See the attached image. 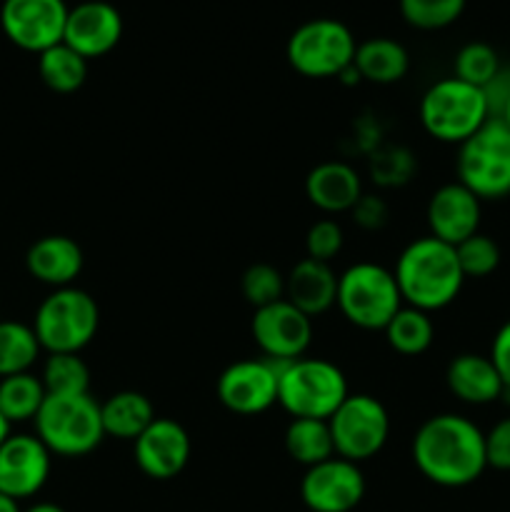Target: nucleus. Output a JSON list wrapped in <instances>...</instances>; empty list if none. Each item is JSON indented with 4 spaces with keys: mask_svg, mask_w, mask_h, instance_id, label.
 I'll list each match as a JSON object with an SVG mask.
<instances>
[{
    "mask_svg": "<svg viewBox=\"0 0 510 512\" xmlns=\"http://www.w3.org/2000/svg\"><path fill=\"white\" fill-rule=\"evenodd\" d=\"M410 450L420 475L440 488L473 485L488 468L485 433L458 413H440L425 420Z\"/></svg>",
    "mask_w": 510,
    "mask_h": 512,
    "instance_id": "f257e3e1",
    "label": "nucleus"
},
{
    "mask_svg": "<svg viewBox=\"0 0 510 512\" xmlns=\"http://www.w3.org/2000/svg\"><path fill=\"white\" fill-rule=\"evenodd\" d=\"M393 275L403 303H408L410 308L425 310V313L448 308L458 298L465 283L455 248L433 235H425V238L405 245Z\"/></svg>",
    "mask_w": 510,
    "mask_h": 512,
    "instance_id": "f03ea898",
    "label": "nucleus"
},
{
    "mask_svg": "<svg viewBox=\"0 0 510 512\" xmlns=\"http://www.w3.org/2000/svg\"><path fill=\"white\" fill-rule=\"evenodd\" d=\"M348 395L343 370L330 360H278V403L293 418L330 420Z\"/></svg>",
    "mask_w": 510,
    "mask_h": 512,
    "instance_id": "7ed1b4c3",
    "label": "nucleus"
},
{
    "mask_svg": "<svg viewBox=\"0 0 510 512\" xmlns=\"http://www.w3.org/2000/svg\"><path fill=\"white\" fill-rule=\"evenodd\" d=\"M33 423L40 443L60 458H83L105 438L100 403L90 393L48 395Z\"/></svg>",
    "mask_w": 510,
    "mask_h": 512,
    "instance_id": "20e7f679",
    "label": "nucleus"
},
{
    "mask_svg": "<svg viewBox=\"0 0 510 512\" xmlns=\"http://www.w3.org/2000/svg\"><path fill=\"white\" fill-rule=\"evenodd\" d=\"M490 120L483 88L453 78H443L425 90L420 100V123L430 138L463 145Z\"/></svg>",
    "mask_w": 510,
    "mask_h": 512,
    "instance_id": "39448f33",
    "label": "nucleus"
},
{
    "mask_svg": "<svg viewBox=\"0 0 510 512\" xmlns=\"http://www.w3.org/2000/svg\"><path fill=\"white\" fill-rule=\"evenodd\" d=\"M100 325V308L85 290L58 288L38 305L33 320L40 348L53 353H80L95 338Z\"/></svg>",
    "mask_w": 510,
    "mask_h": 512,
    "instance_id": "423d86ee",
    "label": "nucleus"
},
{
    "mask_svg": "<svg viewBox=\"0 0 510 512\" xmlns=\"http://www.w3.org/2000/svg\"><path fill=\"white\" fill-rule=\"evenodd\" d=\"M335 305L343 318L360 330H385L403 308L393 270L378 263H355L338 275Z\"/></svg>",
    "mask_w": 510,
    "mask_h": 512,
    "instance_id": "0eeeda50",
    "label": "nucleus"
},
{
    "mask_svg": "<svg viewBox=\"0 0 510 512\" xmlns=\"http://www.w3.org/2000/svg\"><path fill=\"white\" fill-rule=\"evenodd\" d=\"M458 183L480 200L510 195V128L490 118L458 150Z\"/></svg>",
    "mask_w": 510,
    "mask_h": 512,
    "instance_id": "6e6552de",
    "label": "nucleus"
},
{
    "mask_svg": "<svg viewBox=\"0 0 510 512\" xmlns=\"http://www.w3.org/2000/svg\"><path fill=\"white\" fill-rule=\"evenodd\" d=\"M353 33L335 18H315L295 28L290 35L288 63L305 78H338L355 58Z\"/></svg>",
    "mask_w": 510,
    "mask_h": 512,
    "instance_id": "1a4fd4ad",
    "label": "nucleus"
},
{
    "mask_svg": "<svg viewBox=\"0 0 510 512\" xmlns=\"http://www.w3.org/2000/svg\"><path fill=\"white\" fill-rule=\"evenodd\" d=\"M335 455L363 463L385 448L390 435V415L378 398L368 393H350L328 420Z\"/></svg>",
    "mask_w": 510,
    "mask_h": 512,
    "instance_id": "9d476101",
    "label": "nucleus"
},
{
    "mask_svg": "<svg viewBox=\"0 0 510 512\" xmlns=\"http://www.w3.org/2000/svg\"><path fill=\"white\" fill-rule=\"evenodd\" d=\"M68 10L65 0H3L0 28L10 43L40 55L63 43Z\"/></svg>",
    "mask_w": 510,
    "mask_h": 512,
    "instance_id": "9b49d317",
    "label": "nucleus"
},
{
    "mask_svg": "<svg viewBox=\"0 0 510 512\" xmlns=\"http://www.w3.org/2000/svg\"><path fill=\"white\" fill-rule=\"evenodd\" d=\"M215 395L235 415H260L278 403V360H238L220 373Z\"/></svg>",
    "mask_w": 510,
    "mask_h": 512,
    "instance_id": "f8f14e48",
    "label": "nucleus"
},
{
    "mask_svg": "<svg viewBox=\"0 0 510 512\" xmlns=\"http://www.w3.org/2000/svg\"><path fill=\"white\" fill-rule=\"evenodd\" d=\"M300 498L310 512H350L365 498V478L358 463L333 455L305 470Z\"/></svg>",
    "mask_w": 510,
    "mask_h": 512,
    "instance_id": "ddd939ff",
    "label": "nucleus"
},
{
    "mask_svg": "<svg viewBox=\"0 0 510 512\" xmlns=\"http://www.w3.org/2000/svg\"><path fill=\"white\" fill-rule=\"evenodd\" d=\"M250 333L268 360H298L313 340V318L283 298L255 310Z\"/></svg>",
    "mask_w": 510,
    "mask_h": 512,
    "instance_id": "4468645a",
    "label": "nucleus"
},
{
    "mask_svg": "<svg viewBox=\"0 0 510 512\" xmlns=\"http://www.w3.org/2000/svg\"><path fill=\"white\" fill-rule=\"evenodd\" d=\"M50 455L38 435H10L0 445V493L18 503L38 495L50 478Z\"/></svg>",
    "mask_w": 510,
    "mask_h": 512,
    "instance_id": "2eb2a0df",
    "label": "nucleus"
},
{
    "mask_svg": "<svg viewBox=\"0 0 510 512\" xmlns=\"http://www.w3.org/2000/svg\"><path fill=\"white\" fill-rule=\"evenodd\" d=\"M193 445L188 430L170 418H155L133 443V458L140 473L153 480H173L188 465Z\"/></svg>",
    "mask_w": 510,
    "mask_h": 512,
    "instance_id": "dca6fc26",
    "label": "nucleus"
},
{
    "mask_svg": "<svg viewBox=\"0 0 510 512\" xmlns=\"http://www.w3.org/2000/svg\"><path fill=\"white\" fill-rule=\"evenodd\" d=\"M123 38V18L105 0H85L68 10L63 43L85 60L108 55Z\"/></svg>",
    "mask_w": 510,
    "mask_h": 512,
    "instance_id": "f3484780",
    "label": "nucleus"
},
{
    "mask_svg": "<svg viewBox=\"0 0 510 512\" xmlns=\"http://www.w3.org/2000/svg\"><path fill=\"white\" fill-rule=\"evenodd\" d=\"M430 235L448 245L463 243L480 228V198L463 183H448L433 193L428 203Z\"/></svg>",
    "mask_w": 510,
    "mask_h": 512,
    "instance_id": "a211bd4d",
    "label": "nucleus"
},
{
    "mask_svg": "<svg viewBox=\"0 0 510 512\" xmlns=\"http://www.w3.org/2000/svg\"><path fill=\"white\" fill-rule=\"evenodd\" d=\"M83 248L68 235H45L35 240L25 255L28 273L53 290L68 288L83 270Z\"/></svg>",
    "mask_w": 510,
    "mask_h": 512,
    "instance_id": "6ab92c4d",
    "label": "nucleus"
},
{
    "mask_svg": "<svg viewBox=\"0 0 510 512\" xmlns=\"http://www.w3.org/2000/svg\"><path fill=\"white\" fill-rule=\"evenodd\" d=\"M305 195L323 213H350L363 195V185L353 165L343 160H328V163L315 165L308 173Z\"/></svg>",
    "mask_w": 510,
    "mask_h": 512,
    "instance_id": "aec40b11",
    "label": "nucleus"
},
{
    "mask_svg": "<svg viewBox=\"0 0 510 512\" xmlns=\"http://www.w3.org/2000/svg\"><path fill=\"white\" fill-rule=\"evenodd\" d=\"M338 298V275L330 263L303 258L285 278V300L303 310L308 318L328 313Z\"/></svg>",
    "mask_w": 510,
    "mask_h": 512,
    "instance_id": "412c9836",
    "label": "nucleus"
},
{
    "mask_svg": "<svg viewBox=\"0 0 510 512\" xmlns=\"http://www.w3.org/2000/svg\"><path fill=\"white\" fill-rule=\"evenodd\" d=\"M445 383L455 398L468 405H490L503 393V378L493 360L480 353L455 355L445 370Z\"/></svg>",
    "mask_w": 510,
    "mask_h": 512,
    "instance_id": "4be33fe9",
    "label": "nucleus"
},
{
    "mask_svg": "<svg viewBox=\"0 0 510 512\" xmlns=\"http://www.w3.org/2000/svg\"><path fill=\"white\" fill-rule=\"evenodd\" d=\"M100 418H103L105 435L135 443L155 420V410L148 395L138 390H120L100 403Z\"/></svg>",
    "mask_w": 510,
    "mask_h": 512,
    "instance_id": "5701e85b",
    "label": "nucleus"
},
{
    "mask_svg": "<svg viewBox=\"0 0 510 512\" xmlns=\"http://www.w3.org/2000/svg\"><path fill=\"white\" fill-rule=\"evenodd\" d=\"M355 70L360 80H368L375 85H390L405 78L410 68L408 50L390 38H370L355 48L353 58Z\"/></svg>",
    "mask_w": 510,
    "mask_h": 512,
    "instance_id": "b1692460",
    "label": "nucleus"
},
{
    "mask_svg": "<svg viewBox=\"0 0 510 512\" xmlns=\"http://www.w3.org/2000/svg\"><path fill=\"white\" fill-rule=\"evenodd\" d=\"M285 450L295 463L313 468L325 463L335 455L333 433H330L328 420L315 418H293L285 428Z\"/></svg>",
    "mask_w": 510,
    "mask_h": 512,
    "instance_id": "393cba45",
    "label": "nucleus"
},
{
    "mask_svg": "<svg viewBox=\"0 0 510 512\" xmlns=\"http://www.w3.org/2000/svg\"><path fill=\"white\" fill-rule=\"evenodd\" d=\"M383 333L395 353L415 358V355H423L425 350L433 345L435 325L433 320H430V313L405 305V308H400L398 313L393 315V320L385 325Z\"/></svg>",
    "mask_w": 510,
    "mask_h": 512,
    "instance_id": "a878e982",
    "label": "nucleus"
},
{
    "mask_svg": "<svg viewBox=\"0 0 510 512\" xmlns=\"http://www.w3.org/2000/svg\"><path fill=\"white\" fill-rule=\"evenodd\" d=\"M45 398H48V390H45L43 380L35 378L33 373L0 378V413L10 425L35 420Z\"/></svg>",
    "mask_w": 510,
    "mask_h": 512,
    "instance_id": "bb28decb",
    "label": "nucleus"
},
{
    "mask_svg": "<svg viewBox=\"0 0 510 512\" xmlns=\"http://www.w3.org/2000/svg\"><path fill=\"white\" fill-rule=\"evenodd\" d=\"M38 73L55 93H75L88 78V60L65 43H58L38 55Z\"/></svg>",
    "mask_w": 510,
    "mask_h": 512,
    "instance_id": "cd10ccee",
    "label": "nucleus"
},
{
    "mask_svg": "<svg viewBox=\"0 0 510 512\" xmlns=\"http://www.w3.org/2000/svg\"><path fill=\"white\" fill-rule=\"evenodd\" d=\"M40 343L33 325L18 320H0V378L30 373L40 355Z\"/></svg>",
    "mask_w": 510,
    "mask_h": 512,
    "instance_id": "c85d7f7f",
    "label": "nucleus"
},
{
    "mask_svg": "<svg viewBox=\"0 0 510 512\" xmlns=\"http://www.w3.org/2000/svg\"><path fill=\"white\" fill-rule=\"evenodd\" d=\"M40 380H43L48 395L90 393V370L80 353L48 355Z\"/></svg>",
    "mask_w": 510,
    "mask_h": 512,
    "instance_id": "c756f323",
    "label": "nucleus"
},
{
    "mask_svg": "<svg viewBox=\"0 0 510 512\" xmlns=\"http://www.w3.org/2000/svg\"><path fill=\"white\" fill-rule=\"evenodd\" d=\"M465 0H400L405 23L418 30H440L463 15Z\"/></svg>",
    "mask_w": 510,
    "mask_h": 512,
    "instance_id": "7c9ffc66",
    "label": "nucleus"
},
{
    "mask_svg": "<svg viewBox=\"0 0 510 512\" xmlns=\"http://www.w3.org/2000/svg\"><path fill=\"white\" fill-rule=\"evenodd\" d=\"M500 58L488 43H468L455 55V78L485 88L498 75Z\"/></svg>",
    "mask_w": 510,
    "mask_h": 512,
    "instance_id": "2f4dec72",
    "label": "nucleus"
},
{
    "mask_svg": "<svg viewBox=\"0 0 510 512\" xmlns=\"http://www.w3.org/2000/svg\"><path fill=\"white\" fill-rule=\"evenodd\" d=\"M240 288H243V298L255 310L265 308L285 298V275L273 265L255 263L243 273Z\"/></svg>",
    "mask_w": 510,
    "mask_h": 512,
    "instance_id": "473e14b6",
    "label": "nucleus"
},
{
    "mask_svg": "<svg viewBox=\"0 0 510 512\" xmlns=\"http://www.w3.org/2000/svg\"><path fill=\"white\" fill-rule=\"evenodd\" d=\"M460 270L465 278H488L500 265V248L490 235L475 233L455 245Z\"/></svg>",
    "mask_w": 510,
    "mask_h": 512,
    "instance_id": "72a5a7b5",
    "label": "nucleus"
},
{
    "mask_svg": "<svg viewBox=\"0 0 510 512\" xmlns=\"http://www.w3.org/2000/svg\"><path fill=\"white\" fill-rule=\"evenodd\" d=\"M415 170V158L410 150L400 148V145H388L370 155V175L383 188H395V185H405Z\"/></svg>",
    "mask_w": 510,
    "mask_h": 512,
    "instance_id": "f704fd0d",
    "label": "nucleus"
},
{
    "mask_svg": "<svg viewBox=\"0 0 510 512\" xmlns=\"http://www.w3.org/2000/svg\"><path fill=\"white\" fill-rule=\"evenodd\" d=\"M343 243V228L335 220L323 218L310 225L308 235H305V253L320 263H330L343 250Z\"/></svg>",
    "mask_w": 510,
    "mask_h": 512,
    "instance_id": "c9c22d12",
    "label": "nucleus"
},
{
    "mask_svg": "<svg viewBox=\"0 0 510 512\" xmlns=\"http://www.w3.org/2000/svg\"><path fill=\"white\" fill-rule=\"evenodd\" d=\"M485 458L488 468L510 473V418L498 420L485 433Z\"/></svg>",
    "mask_w": 510,
    "mask_h": 512,
    "instance_id": "e433bc0d",
    "label": "nucleus"
},
{
    "mask_svg": "<svg viewBox=\"0 0 510 512\" xmlns=\"http://www.w3.org/2000/svg\"><path fill=\"white\" fill-rule=\"evenodd\" d=\"M350 215L363 230H380L388 223V203L378 195H360Z\"/></svg>",
    "mask_w": 510,
    "mask_h": 512,
    "instance_id": "4c0bfd02",
    "label": "nucleus"
},
{
    "mask_svg": "<svg viewBox=\"0 0 510 512\" xmlns=\"http://www.w3.org/2000/svg\"><path fill=\"white\" fill-rule=\"evenodd\" d=\"M483 93H485V100H488L490 118H500L505 103L510 100V68H500L498 75L485 85Z\"/></svg>",
    "mask_w": 510,
    "mask_h": 512,
    "instance_id": "58836bf2",
    "label": "nucleus"
},
{
    "mask_svg": "<svg viewBox=\"0 0 510 512\" xmlns=\"http://www.w3.org/2000/svg\"><path fill=\"white\" fill-rule=\"evenodd\" d=\"M488 358L493 360L495 370L503 378V385H510V320L500 325V330L495 333Z\"/></svg>",
    "mask_w": 510,
    "mask_h": 512,
    "instance_id": "ea45409f",
    "label": "nucleus"
},
{
    "mask_svg": "<svg viewBox=\"0 0 510 512\" xmlns=\"http://www.w3.org/2000/svg\"><path fill=\"white\" fill-rule=\"evenodd\" d=\"M0 512H23L20 510V503L15 498H10V495L0 493Z\"/></svg>",
    "mask_w": 510,
    "mask_h": 512,
    "instance_id": "a19ab883",
    "label": "nucleus"
},
{
    "mask_svg": "<svg viewBox=\"0 0 510 512\" xmlns=\"http://www.w3.org/2000/svg\"><path fill=\"white\" fill-rule=\"evenodd\" d=\"M25 512H65V510L60 508V505H55V503H38V505H33V508H28Z\"/></svg>",
    "mask_w": 510,
    "mask_h": 512,
    "instance_id": "79ce46f5",
    "label": "nucleus"
},
{
    "mask_svg": "<svg viewBox=\"0 0 510 512\" xmlns=\"http://www.w3.org/2000/svg\"><path fill=\"white\" fill-rule=\"evenodd\" d=\"M8 438H10V423L3 418V413H0V445H3Z\"/></svg>",
    "mask_w": 510,
    "mask_h": 512,
    "instance_id": "37998d69",
    "label": "nucleus"
},
{
    "mask_svg": "<svg viewBox=\"0 0 510 512\" xmlns=\"http://www.w3.org/2000/svg\"><path fill=\"white\" fill-rule=\"evenodd\" d=\"M500 120H503V123L508 125V128H510V100H508V103H505L503 113H500Z\"/></svg>",
    "mask_w": 510,
    "mask_h": 512,
    "instance_id": "c03bdc74",
    "label": "nucleus"
},
{
    "mask_svg": "<svg viewBox=\"0 0 510 512\" xmlns=\"http://www.w3.org/2000/svg\"><path fill=\"white\" fill-rule=\"evenodd\" d=\"M500 400H503L505 405H510V385H503V393H500Z\"/></svg>",
    "mask_w": 510,
    "mask_h": 512,
    "instance_id": "a18cd8bd",
    "label": "nucleus"
}]
</instances>
